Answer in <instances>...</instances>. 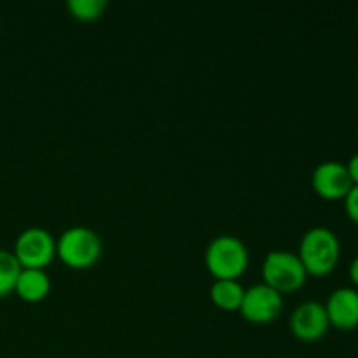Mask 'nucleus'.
I'll return each instance as SVG.
<instances>
[{"label":"nucleus","instance_id":"nucleus-12","mask_svg":"<svg viewBox=\"0 0 358 358\" xmlns=\"http://www.w3.org/2000/svg\"><path fill=\"white\" fill-rule=\"evenodd\" d=\"M20 273L21 266L13 252L0 248V299L14 292V285H16Z\"/></svg>","mask_w":358,"mask_h":358},{"label":"nucleus","instance_id":"nucleus-7","mask_svg":"<svg viewBox=\"0 0 358 358\" xmlns=\"http://www.w3.org/2000/svg\"><path fill=\"white\" fill-rule=\"evenodd\" d=\"M289 327L294 338L299 341L315 343L320 341L327 334L331 324H329L324 304L318 301H304V303L297 304L296 310L290 315Z\"/></svg>","mask_w":358,"mask_h":358},{"label":"nucleus","instance_id":"nucleus-14","mask_svg":"<svg viewBox=\"0 0 358 358\" xmlns=\"http://www.w3.org/2000/svg\"><path fill=\"white\" fill-rule=\"evenodd\" d=\"M343 201H345V212L348 219L358 226V185H353L350 189V192Z\"/></svg>","mask_w":358,"mask_h":358},{"label":"nucleus","instance_id":"nucleus-2","mask_svg":"<svg viewBox=\"0 0 358 358\" xmlns=\"http://www.w3.org/2000/svg\"><path fill=\"white\" fill-rule=\"evenodd\" d=\"M248 248L233 234L213 238L205 252V266L215 280H238L248 268Z\"/></svg>","mask_w":358,"mask_h":358},{"label":"nucleus","instance_id":"nucleus-5","mask_svg":"<svg viewBox=\"0 0 358 358\" xmlns=\"http://www.w3.org/2000/svg\"><path fill=\"white\" fill-rule=\"evenodd\" d=\"M13 254L21 269H45L56 257V240L42 227H28L16 238Z\"/></svg>","mask_w":358,"mask_h":358},{"label":"nucleus","instance_id":"nucleus-9","mask_svg":"<svg viewBox=\"0 0 358 358\" xmlns=\"http://www.w3.org/2000/svg\"><path fill=\"white\" fill-rule=\"evenodd\" d=\"M329 324L339 331H353L358 327V290L353 287H339L331 292L327 303Z\"/></svg>","mask_w":358,"mask_h":358},{"label":"nucleus","instance_id":"nucleus-13","mask_svg":"<svg viewBox=\"0 0 358 358\" xmlns=\"http://www.w3.org/2000/svg\"><path fill=\"white\" fill-rule=\"evenodd\" d=\"M108 3L105 0H69L66 2V9L72 14L76 20L79 21H96L107 10Z\"/></svg>","mask_w":358,"mask_h":358},{"label":"nucleus","instance_id":"nucleus-11","mask_svg":"<svg viewBox=\"0 0 358 358\" xmlns=\"http://www.w3.org/2000/svg\"><path fill=\"white\" fill-rule=\"evenodd\" d=\"M245 289L238 280H215L210 287V299L222 311H240Z\"/></svg>","mask_w":358,"mask_h":358},{"label":"nucleus","instance_id":"nucleus-8","mask_svg":"<svg viewBox=\"0 0 358 358\" xmlns=\"http://www.w3.org/2000/svg\"><path fill=\"white\" fill-rule=\"evenodd\" d=\"M311 187L322 199L339 201L346 198L350 189L353 187V182L345 163L324 161L311 173Z\"/></svg>","mask_w":358,"mask_h":358},{"label":"nucleus","instance_id":"nucleus-15","mask_svg":"<svg viewBox=\"0 0 358 358\" xmlns=\"http://www.w3.org/2000/svg\"><path fill=\"white\" fill-rule=\"evenodd\" d=\"M346 170H348L353 185H358V152L350 157V161L346 163Z\"/></svg>","mask_w":358,"mask_h":358},{"label":"nucleus","instance_id":"nucleus-3","mask_svg":"<svg viewBox=\"0 0 358 358\" xmlns=\"http://www.w3.org/2000/svg\"><path fill=\"white\" fill-rule=\"evenodd\" d=\"M100 236L86 226L69 227L56 240V257L70 269H90L100 261Z\"/></svg>","mask_w":358,"mask_h":358},{"label":"nucleus","instance_id":"nucleus-6","mask_svg":"<svg viewBox=\"0 0 358 358\" xmlns=\"http://www.w3.org/2000/svg\"><path fill=\"white\" fill-rule=\"evenodd\" d=\"M283 310V296L266 283H257L245 289L243 303L240 306L241 317L255 325L275 322Z\"/></svg>","mask_w":358,"mask_h":358},{"label":"nucleus","instance_id":"nucleus-16","mask_svg":"<svg viewBox=\"0 0 358 358\" xmlns=\"http://www.w3.org/2000/svg\"><path fill=\"white\" fill-rule=\"evenodd\" d=\"M348 275H350V280H352L353 285L358 289V255L355 259H353L352 262H350V268H348Z\"/></svg>","mask_w":358,"mask_h":358},{"label":"nucleus","instance_id":"nucleus-1","mask_svg":"<svg viewBox=\"0 0 358 358\" xmlns=\"http://www.w3.org/2000/svg\"><path fill=\"white\" fill-rule=\"evenodd\" d=\"M297 257L303 262L308 276L331 275L341 259L338 234L325 226L311 227L301 238Z\"/></svg>","mask_w":358,"mask_h":358},{"label":"nucleus","instance_id":"nucleus-4","mask_svg":"<svg viewBox=\"0 0 358 358\" xmlns=\"http://www.w3.org/2000/svg\"><path fill=\"white\" fill-rule=\"evenodd\" d=\"M262 280L276 292L290 294L304 287L308 273L297 254L287 250H271L262 262Z\"/></svg>","mask_w":358,"mask_h":358},{"label":"nucleus","instance_id":"nucleus-10","mask_svg":"<svg viewBox=\"0 0 358 358\" xmlns=\"http://www.w3.org/2000/svg\"><path fill=\"white\" fill-rule=\"evenodd\" d=\"M51 292V280L45 269H21L14 294L24 303H41Z\"/></svg>","mask_w":358,"mask_h":358}]
</instances>
